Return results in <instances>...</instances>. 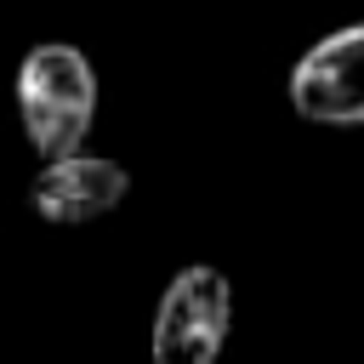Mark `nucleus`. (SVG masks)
<instances>
[{"instance_id": "nucleus-1", "label": "nucleus", "mask_w": 364, "mask_h": 364, "mask_svg": "<svg viewBox=\"0 0 364 364\" xmlns=\"http://www.w3.org/2000/svg\"><path fill=\"white\" fill-rule=\"evenodd\" d=\"M17 114L40 159L74 154L97 119V68L68 40H40L17 63Z\"/></svg>"}, {"instance_id": "nucleus-4", "label": "nucleus", "mask_w": 364, "mask_h": 364, "mask_svg": "<svg viewBox=\"0 0 364 364\" xmlns=\"http://www.w3.org/2000/svg\"><path fill=\"white\" fill-rule=\"evenodd\" d=\"M131 193V171L119 159H102V154H57V159H40L34 182H28V205L40 222L51 228H85L108 210H119Z\"/></svg>"}, {"instance_id": "nucleus-3", "label": "nucleus", "mask_w": 364, "mask_h": 364, "mask_svg": "<svg viewBox=\"0 0 364 364\" xmlns=\"http://www.w3.org/2000/svg\"><path fill=\"white\" fill-rule=\"evenodd\" d=\"M290 108L313 125H364V23H347L296 57Z\"/></svg>"}, {"instance_id": "nucleus-2", "label": "nucleus", "mask_w": 364, "mask_h": 364, "mask_svg": "<svg viewBox=\"0 0 364 364\" xmlns=\"http://www.w3.org/2000/svg\"><path fill=\"white\" fill-rule=\"evenodd\" d=\"M233 336V284L210 262H188L171 273L159 307H154V364H216Z\"/></svg>"}]
</instances>
